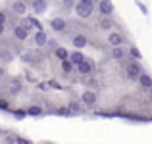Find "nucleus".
<instances>
[{
    "label": "nucleus",
    "instance_id": "nucleus-1",
    "mask_svg": "<svg viewBox=\"0 0 152 144\" xmlns=\"http://www.w3.org/2000/svg\"><path fill=\"white\" fill-rule=\"evenodd\" d=\"M75 10H77L79 17H89V15L93 14V2H91V0H81Z\"/></svg>",
    "mask_w": 152,
    "mask_h": 144
},
{
    "label": "nucleus",
    "instance_id": "nucleus-27",
    "mask_svg": "<svg viewBox=\"0 0 152 144\" xmlns=\"http://www.w3.org/2000/svg\"><path fill=\"white\" fill-rule=\"evenodd\" d=\"M2 31H4V27H2V25H0V35H2Z\"/></svg>",
    "mask_w": 152,
    "mask_h": 144
},
{
    "label": "nucleus",
    "instance_id": "nucleus-10",
    "mask_svg": "<svg viewBox=\"0 0 152 144\" xmlns=\"http://www.w3.org/2000/svg\"><path fill=\"white\" fill-rule=\"evenodd\" d=\"M108 42H110L112 46H119V44H121V37H119L118 33H110V37H108Z\"/></svg>",
    "mask_w": 152,
    "mask_h": 144
},
{
    "label": "nucleus",
    "instance_id": "nucleus-18",
    "mask_svg": "<svg viewBox=\"0 0 152 144\" xmlns=\"http://www.w3.org/2000/svg\"><path fill=\"white\" fill-rule=\"evenodd\" d=\"M56 56H58L60 60H66V58H67V52H66V48H58V50H56Z\"/></svg>",
    "mask_w": 152,
    "mask_h": 144
},
{
    "label": "nucleus",
    "instance_id": "nucleus-26",
    "mask_svg": "<svg viewBox=\"0 0 152 144\" xmlns=\"http://www.w3.org/2000/svg\"><path fill=\"white\" fill-rule=\"evenodd\" d=\"M6 142H8V144H14V142H15V138H12V137H8V138H6Z\"/></svg>",
    "mask_w": 152,
    "mask_h": 144
},
{
    "label": "nucleus",
    "instance_id": "nucleus-4",
    "mask_svg": "<svg viewBox=\"0 0 152 144\" xmlns=\"http://www.w3.org/2000/svg\"><path fill=\"white\" fill-rule=\"evenodd\" d=\"M79 73H83V75H87V73H91V69H93V63L91 62H87V60H83L81 63H79Z\"/></svg>",
    "mask_w": 152,
    "mask_h": 144
},
{
    "label": "nucleus",
    "instance_id": "nucleus-19",
    "mask_svg": "<svg viewBox=\"0 0 152 144\" xmlns=\"http://www.w3.org/2000/svg\"><path fill=\"white\" fill-rule=\"evenodd\" d=\"M69 110L73 111V113H79L81 111V108H79V104H75V102H71V106H69Z\"/></svg>",
    "mask_w": 152,
    "mask_h": 144
},
{
    "label": "nucleus",
    "instance_id": "nucleus-9",
    "mask_svg": "<svg viewBox=\"0 0 152 144\" xmlns=\"http://www.w3.org/2000/svg\"><path fill=\"white\" fill-rule=\"evenodd\" d=\"M83 60H85V56H83L81 52H73V54L69 56V62H71V63H75V65H79Z\"/></svg>",
    "mask_w": 152,
    "mask_h": 144
},
{
    "label": "nucleus",
    "instance_id": "nucleus-28",
    "mask_svg": "<svg viewBox=\"0 0 152 144\" xmlns=\"http://www.w3.org/2000/svg\"><path fill=\"white\" fill-rule=\"evenodd\" d=\"M2 73H4V71H2V67H0V75H2Z\"/></svg>",
    "mask_w": 152,
    "mask_h": 144
},
{
    "label": "nucleus",
    "instance_id": "nucleus-15",
    "mask_svg": "<svg viewBox=\"0 0 152 144\" xmlns=\"http://www.w3.org/2000/svg\"><path fill=\"white\" fill-rule=\"evenodd\" d=\"M112 54H114V58H115V60H121L123 56H125V52H123V50H121V48H119V46H115Z\"/></svg>",
    "mask_w": 152,
    "mask_h": 144
},
{
    "label": "nucleus",
    "instance_id": "nucleus-14",
    "mask_svg": "<svg viewBox=\"0 0 152 144\" xmlns=\"http://www.w3.org/2000/svg\"><path fill=\"white\" fill-rule=\"evenodd\" d=\"M14 12L15 14H23V12H25V4L23 2H15L14 4Z\"/></svg>",
    "mask_w": 152,
    "mask_h": 144
},
{
    "label": "nucleus",
    "instance_id": "nucleus-16",
    "mask_svg": "<svg viewBox=\"0 0 152 144\" xmlns=\"http://www.w3.org/2000/svg\"><path fill=\"white\" fill-rule=\"evenodd\" d=\"M41 108H39V106H31L29 108V110H27V115H41Z\"/></svg>",
    "mask_w": 152,
    "mask_h": 144
},
{
    "label": "nucleus",
    "instance_id": "nucleus-8",
    "mask_svg": "<svg viewBox=\"0 0 152 144\" xmlns=\"http://www.w3.org/2000/svg\"><path fill=\"white\" fill-rule=\"evenodd\" d=\"M85 44H87V39L83 37V35H75L73 37V46L75 48H83Z\"/></svg>",
    "mask_w": 152,
    "mask_h": 144
},
{
    "label": "nucleus",
    "instance_id": "nucleus-25",
    "mask_svg": "<svg viewBox=\"0 0 152 144\" xmlns=\"http://www.w3.org/2000/svg\"><path fill=\"white\" fill-rule=\"evenodd\" d=\"M102 27H110V21H108V19H102Z\"/></svg>",
    "mask_w": 152,
    "mask_h": 144
},
{
    "label": "nucleus",
    "instance_id": "nucleus-2",
    "mask_svg": "<svg viewBox=\"0 0 152 144\" xmlns=\"http://www.w3.org/2000/svg\"><path fill=\"white\" fill-rule=\"evenodd\" d=\"M139 75H141L139 65H137V63H129V65H127V77L135 81V79H139Z\"/></svg>",
    "mask_w": 152,
    "mask_h": 144
},
{
    "label": "nucleus",
    "instance_id": "nucleus-13",
    "mask_svg": "<svg viewBox=\"0 0 152 144\" xmlns=\"http://www.w3.org/2000/svg\"><path fill=\"white\" fill-rule=\"evenodd\" d=\"M45 8H46L45 0H35V2H33V10L37 12V14H41V12H45Z\"/></svg>",
    "mask_w": 152,
    "mask_h": 144
},
{
    "label": "nucleus",
    "instance_id": "nucleus-29",
    "mask_svg": "<svg viewBox=\"0 0 152 144\" xmlns=\"http://www.w3.org/2000/svg\"><path fill=\"white\" fill-rule=\"evenodd\" d=\"M150 92H152V87H150Z\"/></svg>",
    "mask_w": 152,
    "mask_h": 144
},
{
    "label": "nucleus",
    "instance_id": "nucleus-11",
    "mask_svg": "<svg viewBox=\"0 0 152 144\" xmlns=\"http://www.w3.org/2000/svg\"><path fill=\"white\" fill-rule=\"evenodd\" d=\"M64 27H66V21L64 19H52V29L54 31H64Z\"/></svg>",
    "mask_w": 152,
    "mask_h": 144
},
{
    "label": "nucleus",
    "instance_id": "nucleus-7",
    "mask_svg": "<svg viewBox=\"0 0 152 144\" xmlns=\"http://www.w3.org/2000/svg\"><path fill=\"white\" fill-rule=\"evenodd\" d=\"M139 81H141V85L146 87V89H150V87H152V77H150V75H146V73L139 75Z\"/></svg>",
    "mask_w": 152,
    "mask_h": 144
},
{
    "label": "nucleus",
    "instance_id": "nucleus-17",
    "mask_svg": "<svg viewBox=\"0 0 152 144\" xmlns=\"http://www.w3.org/2000/svg\"><path fill=\"white\" fill-rule=\"evenodd\" d=\"M62 69L66 71V73L71 71V62H69V60H62Z\"/></svg>",
    "mask_w": 152,
    "mask_h": 144
},
{
    "label": "nucleus",
    "instance_id": "nucleus-20",
    "mask_svg": "<svg viewBox=\"0 0 152 144\" xmlns=\"http://www.w3.org/2000/svg\"><path fill=\"white\" fill-rule=\"evenodd\" d=\"M131 56H133V58H141V52H139L137 48L133 46V48H131Z\"/></svg>",
    "mask_w": 152,
    "mask_h": 144
},
{
    "label": "nucleus",
    "instance_id": "nucleus-24",
    "mask_svg": "<svg viewBox=\"0 0 152 144\" xmlns=\"http://www.w3.org/2000/svg\"><path fill=\"white\" fill-rule=\"evenodd\" d=\"M0 108H2V110H6V108H8V104L4 102V100H0Z\"/></svg>",
    "mask_w": 152,
    "mask_h": 144
},
{
    "label": "nucleus",
    "instance_id": "nucleus-3",
    "mask_svg": "<svg viewBox=\"0 0 152 144\" xmlns=\"http://www.w3.org/2000/svg\"><path fill=\"white\" fill-rule=\"evenodd\" d=\"M100 12H102V14H106V15L114 12V6H112L110 0H100Z\"/></svg>",
    "mask_w": 152,
    "mask_h": 144
},
{
    "label": "nucleus",
    "instance_id": "nucleus-5",
    "mask_svg": "<svg viewBox=\"0 0 152 144\" xmlns=\"http://www.w3.org/2000/svg\"><path fill=\"white\" fill-rule=\"evenodd\" d=\"M14 35H15V39H19V41H25L27 35H29V31L23 29V27L19 25V27H15V29H14Z\"/></svg>",
    "mask_w": 152,
    "mask_h": 144
},
{
    "label": "nucleus",
    "instance_id": "nucleus-22",
    "mask_svg": "<svg viewBox=\"0 0 152 144\" xmlns=\"http://www.w3.org/2000/svg\"><path fill=\"white\" fill-rule=\"evenodd\" d=\"M12 87H14V90L18 92V90H19V81H14V83H12Z\"/></svg>",
    "mask_w": 152,
    "mask_h": 144
},
{
    "label": "nucleus",
    "instance_id": "nucleus-21",
    "mask_svg": "<svg viewBox=\"0 0 152 144\" xmlns=\"http://www.w3.org/2000/svg\"><path fill=\"white\" fill-rule=\"evenodd\" d=\"M15 142L18 144H31V140H27V138H15Z\"/></svg>",
    "mask_w": 152,
    "mask_h": 144
},
{
    "label": "nucleus",
    "instance_id": "nucleus-6",
    "mask_svg": "<svg viewBox=\"0 0 152 144\" xmlns=\"http://www.w3.org/2000/svg\"><path fill=\"white\" fill-rule=\"evenodd\" d=\"M83 102L89 104V106H91V104H94V102H96V94H94L93 90H87V92H83Z\"/></svg>",
    "mask_w": 152,
    "mask_h": 144
},
{
    "label": "nucleus",
    "instance_id": "nucleus-12",
    "mask_svg": "<svg viewBox=\"0 0 152 144\" xmlns=\"http://www.w3.org/2000/svg\"><path fill=\"white\" fill-rule=\"evenodd\" d=\"M35 42H37L39 46H45V44H46V33H45V31H39V33H37Z\"/></svg>",
    "mask_w": 152,
    "mask_h": 144
},
{
    "label": "nucleus",
    "instance_id": "nucleus-23",
    "mask_svg": "<svg viewBox=\"0 0 152 144\" xmlns=\"http://www.w3.org/2000/svg\"><path fill=\"white\" fill-rule=\"evenodd\" d=\"M23 115H25V111H15V117H18V119H21Z\"/></svg>",
    "mask_w": 152,
    "mask_h": 144
}]
</instances>
